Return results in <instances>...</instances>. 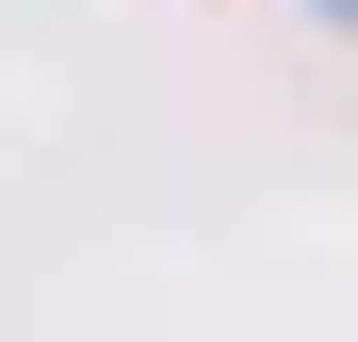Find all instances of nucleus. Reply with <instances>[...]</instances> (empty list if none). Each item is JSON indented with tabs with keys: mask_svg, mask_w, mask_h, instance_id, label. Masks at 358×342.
Instances as JSON below:
<instances>
[{
	"mask_svg": "<svg viewBox=\"0 0 358 342\" xmlns=\"http://www.w3.org/2000/svg\"><path fill=\"white\" fill-rule=\"evenodd\" d=\"M326 17H358V0H326Z\"/></svg>",
	"mask_w": 358,
	"mask_h": 342,
	"instance_id": "f257e3e1",
	"label": "nucleus"
}]
</instances>
